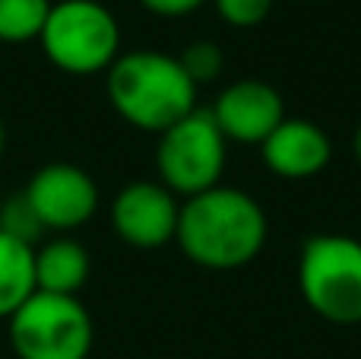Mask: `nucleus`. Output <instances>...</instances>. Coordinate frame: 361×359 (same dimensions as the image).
I'll list each match as a JSON object with an SVG mask.
<instances>
[{
	"label": "nucleus",
	"mask_w": 361,
	"mask_h": 359,
	"mask_svg": "<svg viewBox=\"0 0 361 359\" xmlns=\"http://www.w3.org/2000/svg\"><path fill=\"white\" fill-rule=\"evenodd\" d=\"M175 242L193 264L235 271L263 252L267 213L247 191L216 184L180 204Z\"/></svg>",
	"instance_id": "1"
},
{
	"label": "nucleus",
	"mask_w": 361,
	"mask_h": 359,
	"mask_svg": "<svg viewBox=\"0 0 361 359\" xmlns=\"http://www.w3.org/2000/svg\"><path fill=\"white\" fill-rule=\"evenodd\" d=\"M200 86L175 54L127 51L108 67V102L130 127L162 134L197 108Z\"/></svg>",
	"instance_id": "2"
},
{
	"label": "nucleus",
	"mask_w": 361,
	"mask_h": 359,
	"mask_svg": "<svg viewBox=\"0 0 361 359\" xmlns=\"http://www.w3.org/2000/svg\"><path fill=\"white\" fill-rule=\"evenodd\" d=\"M44 57L70 76H92L121 57V25L99 0H57L38 35Z\"/></svg>",
	"instance_id": "3"
},
{
	"label": "nucleus",
	"mask_w": 361,
	"mask_h": 359,
	"mask_svg": "<svg viewBox=\"0 0 361 359\" xmlns=\"http://www.w3.org/2000/svg\"><path fill=\"white\" fill-rule=\"evenodd\" d=\"M298 286L307 309L324 322H361V242L352 235H311L301 248Z\"/></svg>",
	"instance_id": "4"
},
{
	"label": "nucleus",
	"mask_w": 361,
	"mask_h": 359,
	"mask_svg": "<svg viewBox=\"0 0 361 359\" xmlns=\"http://www.w3.org/2000/svg\"><path fill=\"white\" fill-rule=\"evenodd\" d=\"M6 322L19 359H86L92 353L95 328L80 296L35 290Z\"/></svg>",
	"instance_id": "5"
},
{
	"label": "nucleus",
	"mask_w": 361,
	"mask_h": 359,
	"mask_svg": "<svg viewBox=\"0 0 361 359\" xmlns=\"http://www.w3.org/2000/svg\"><path fill=\"white\" fill-rule=\"evenodd\" d=\"M228 140L219 131L209 108H193L187 118L159 134L156 169L159 182L171 194H203V191L222 184Z\"/></svg>",
	"instance_id": "6"
},
{
	"label": "nucleus",
	"mask_w": 361,
	"mask_h": 359,
	"mask_svg": "<svg viewBox=\"0 0 361 359\" xmlns=\"http://www.w3.org/2000/svg\"><path fill=\"white\" fill-rule=\"evenodd\" d=\"M25 201L44 229L70 233L89 223L99 210V184L86 169L73 163H48L29 178Z\"/></svg>",
	"instance_id": "7"
},
{
	"label": "nucleus",
	"mask_w": 361,
	"mask_h": 359,
	"mask_svg": "<svg viewBox=\"0 0 361 359\" xmlns=\"http://www.w3.org/2000/svg\"><path fill=\"white\" fill-rule=\"evenodd\" d=\"M180 204L162 182H130L114 194L111 226L133 248H162L178 235Z\"/></svg>",
	"instance_id": "8"
},
{
	"label": "nucleus",
	"mask_w": 361,
	"mask_h": 359,
	"mask_svg": "<svg viewBox=\"0 0 361 359\" xmlns=\"http://www.w3.org/2000/svg\"><path fill=\"white\" fill-rule=\"evenodd\" d=\"M212 118L225 140L260 146L276 127L286 121V105L276 86L263 80H238L219 93L212 102Z\"/></svg>",
	"instance_id": "9"
},
{
	"label": "nucleus",
	"mask_w": 361,
	"mask_h": 359,
	"mask_svg": "<svg viewBox=\"0 0 361 359\" xmlns=\"http://www.w3.org/2000/svg\"><path fill=\"white\" fill-rule=\"evenodd\" d=\"M263 163L279 178H314L326 169L333 156V143L324 127L307 118H286L267 140L260 143Z\"/></svg>",
	"instance_id": "10"
},
{
	"label": "nucleus",
	"mask_w": 361,
	"mask_h": 359,
	"mask_svg": "<svg viewBox=\"0 0 361 359\" xmlns=\"http://www.w3.org/2000/svg\"><path fill=\"white\" fill-rule=\"evenodd\" d=\"M89 252L70 235H57L35 245V290L76 296L89 280Z\"/></svg>",
	"instance_id": "11"
},
{
	"label": "nucleus",
	"mask_w": 361,
	"mask_h": 359,
	"mask_svg": "<svg viewBox=\"0 0 361 359\" xmlns=\"http://www.w3.org/2000/svg\"><path fill=\"white\" fill-rule=\"evenodd\" d=\"M35 293V248L0 233V318H10Z\"/></svg>",
	"instance_id": "12"
},
{
	"label": "nucleus",
	"mask_w": 361,
	"mask_h": 359,
	"mask_svg": "<svg viewBox=\"0 0 361 359\" xmlns=\"http://www.w3.org/2000/svg\"><path fill=\"white\" fill-rule=\"evenodd\" d=\"M51 13V0H0V42H38Z\"/></svg>",
	"instance_id": "13"
},
{
	"label": "nucleus",
	"mask_w": 361,
	"mask_h": 359,
	"mask_svg": "<svg viewBox=\"0 0 361 359\" xmlns=\"http://www.w3.org/2000/svg\"><path fill=\"white\" fill-rule=\"evenodd\" d=\"M0 233L13 235V239L25 242V245H32V248H35V242L42 239L44 226H42V220L35 216L32 204L25 201L23 191L0 201Z\"/></svg>",
	"instance_id": "14"
},
{
	"label": "nucleus",
	"mask_w": 361,
	"mask_h": 359,
	"mask_svg": "<svg viewBox=\"0 0 361 359\" xmlns=\"http://www.w3.org/2000/svg\"><path fill=\"white\" fill-rule=\"evenodd\" d=\"M180 67L187 70V76H190L197 86H203V83L209 80H219V73H222L225 67V57H222V48L212 42H193L184 48V54H178Z\"/></svg>",
	"instance_id": "15"
},
{
	"label": "nucleus",
	"mask_w": 361,
	"mask_h": 359,
	"mask_svg": "<svg viewBox=\"0 0 361 359\" xmlns=\"http://www.w3.org/2000/svg\"><path fill=\"white\" fill-rule=\"evenodd\" d=\"M212 4H216L219 16L228 25H238V29L260 25L273 10V0H212Z\"/></svg>",
	"instance_id": "16"
},
{
	"label": "nucleus",
	"mask_w": 361,
	"mask_h": 359,
	"mask_svg": "<svg viewBox=\"0 0 361 359\" xmlns=\"http://www.w3.org/2000/svg\"><path fill=\"white\" fill-rule=\"evenodd\" d=\"M149 13L156 16H169V19H178V16H187V13H197L206 0H140Z\"/></svg>",
	"instance_id": "17"
},
{
	"label": "nucleus",
	"mask_w": 361,
	"mask_h": 359,
	"mask_svg": "<svg viewBox=\"0 0 361 359\" xmlns=\"http://www.w3.org/2000/svg\"><path fill=\"white\" fill-rule=\"evenodd\" d=\"M352 150H355V159L361 163V124H358V131H355V140H352Z\"/></svg>",
	"instance_id": "18"
},
{
	"label": "nucleus",
	"mask_w": 361,
	"mask_h": 359,
	"mask_svg": "<svg viewBox=\"0 0 361 359\" xmlns=\"http://www.w3.org/2000/svg\"><path fill=\"white\" fill-rule=\"evenodd\" d=\"M4 143H6V131H4V121H0V156H4Z\"/></svg>",
	"instance_id": "19"
}]
</instances>
